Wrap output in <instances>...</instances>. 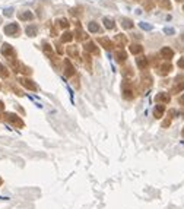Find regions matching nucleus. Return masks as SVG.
Listing matches in <instances>:
<instances>
[{"label": "nucleus", "mask_w": 184, "mask_h": 209, "mask_svg": "<svg viewBox=\"0 0 184 209\" xmlns=\"http://www.w3.org/2000/svg\"><path fill=\"white\" fill-rule=\"evenodd\" d=\"M18 25L16 23H10V25H6L4 26V32L7 35H16L18 34Z\"/></svg>", "instance_id": "nucleus-1"}, {"label": "nucleus", "mask_w": 184, "mask_h": 209, "mask_svg": "<svg viewBox=\"0 0 184 209\" xmlns=\"http://www.w3.org/2000/svg\"><path fill=\"white\" fill-rule=\"evenodd\" d=\"M161 54H162L165 59H171V57L174 56V51H172L169 47H164V48L161 50Z\"/></svg>", "instance_id": "nucleus-2"}, {"label": "nucleus", "mask_w": 184, "mask_h": 209, "mask_svg": "<svg viewBox=\"0 0 184 209\" xmlns=\"http://www.w3.org/2000/svg\"><path fill=\"white\" fill-rule=\"evenodd\" d=\"M164 105H156V108H155V111H153V114H155V117H162V114H164Z\"/></svg>", "instance_id": "nucleus-3"}, {"label": "nucleus", "mask_w": 184, "mask_h": 209, "mask_svg": "<svg viewBox=\"0 0 184 209\" xmlns=\"http://www.w3.org/2000/svg\"><path fill=\"white\" fill-rule=\"evenodd\" d=\"M156 101H162V103H168L169 101V97H168L167 94H159V95H156Z\"/></svg>", "instance_id": "nucleus-4"}, {"label": "nucleus", "mask_w": 184, "mask_h": 209, "mask_svg": "<svg viewBox=\"0 0 184 209\" xmlns=\"http://www.w3.org/2000/svg\"><path fill=\"white\" fill-rule=\"evenodd\" d=\"M104 25H105L108 29H113V28H114V22H113L110 18H104Z\"/></svg>", "instance_id": "nucleus-5"}, {"label": "nucleus", "mask_w": 184, "mask_h": 209, "mask_svg": "<svg viewBox=\"0 0 184 209\" xmlns=\"http://www.w3.org/2000/svg\"><path fill=\"white\" fill-rule=\"evenodd\" d=\"M100 25H97V23H95V22H91V23H89V31H91V32H100Z\"/></svg>", "instance_id": "nucleus-6"}, {"label": "nucleus", "mask_w": 184, "mask_h": 209, "mask_svg": "<svg viewBox=\"0 0 184 209\" xmlns=\"http://www.w3.org/2000/svg\"><path fill=\"white\" fill-rule=\"evenodd\" d=\"M86 50H88V51H92V53H98V48L95 47L94 43H88V44H86Z\"/></svg>", "instance_id": "nucleus-7"}, {"label": "nucleus", "mask_w": 184, "mask_h": 209, "mask_svg": "<svg viewBox=\"0 0 184 209\" xmlns=\"http://www.w3.org/2000/svg\"><path fill=\"white\" fill-rule=\"evenodd\" d=\"M32 13H31V12H25V13H21V15H19V18H21V19H22V21H28V19H32Z\"/></svg>", "instance_id": "nucleus-8"}, {"label": "nucleus", "mask_w": 184, "mask_h": 209, "mask_svg": "<svg viewBox=\"0 0 184 209\" xmlns=\"http://www.w3.org/2000/svg\"><path fill=\"white\" fill-rule=\"evenodd\" d=\"M148 65V60L145 59V57H140V59H137V66L139 67H145Z\"/></svg>", "instance_id": "nucleus-9"}, {"label": "nucleus", "mask_w": 184, "mask_h": 209, "mask_svg": "<svg viewBox=\"0 0 184 209\" xmlns=\"http://www.w3.org/2000/svg\"><path fill=\"white\" fill-rule=\"evenodd\" d=\"M130 51L133 53V54H137V53L142 51V47H140V45H137V44H133V45L130 47Z\"/></svg>", "instance_id": "nucleus-10"}, {"label": "nucleus", "mask_w": 184, "mask_h": 209, "mask_svg": "<svg viewBox=\"0 0 184 209\" xmlns=\"http://www.w3.org/2000/svg\"><path fill=\"white\" fill-rule=\"evenodd\" d=\"M1 53H3V54H6V56H7V54H10V53H12L10 45H9V44H4V45H3V48H1Z\"/></svg>", "instance_id": "nucleus-11"}, {"label": "nucleus", "mask_w": 184, "mask_h": 209, "mask_svg": "<svg viewBox=\"0 0 184 209\" xmlns=\"http://www.w3.org/2000/svg\"><path fill=\"white\" fill-rule=\"evenodd\" d=\"M26 34L34 37V35L37 34V28H35V26H28V28H26Z\"/></svg>", "instance_id": "nucleus-12"}, {"label": "nucleus", "mask_w": 184, "mask_h": 209, "mask_svg": "<svg viewBox=\"0 0 184 209\" xmlns=\"http://www.w3.org/2000/svg\"><path fill=\"white\" fill-rule=\"evenodd\" d=\"M139 26H140L142 29H145V31H151V29H152V26H151V25H148L146 22H140V23H139Z\"/></svg>", "instance_id": "nucleus-13"}, {"label": "nucleus", "mask_w": 184, "mask_h": 209, "mask_svg": "<svg viewBox=\"0 0 184 209\" xmlns=\"http://www.w3.org/2000/svg\"><path fill=\"white\" fill-rule=\"evenodd\" d=\"M169 70H171V65H164V66L161 67V73H162V75H167Z\"/></svg>", "instance_id": "nucleus-14"}, {"label": "nucleus", "mask_w": 184, "mask_h": 209, "mask_svg": "<svg viewBox=\"0 0 184 209\" xmlns=\"http://www.w3.org/2000/svg\"><path fill=\"white\" fill-rule=\"evenodd\" d=\"M121 22H123V26H124V28H132V26H133L132 21H129V19H123Z\"/></svg>", "instance_id": "nucleus-15"}, {"label": "nucleus", "mask_w": 184, "mask_h": 209, "mask_svg": "<svg viewBox=\"0 0 184 209\" xmlns=\"http://www.w3.org/2000/svg\"><path fill=\"white\" fill-rule=\"evenodd\" d=\"M116 57H118V60H120V62H123V60L126 59V53H124V51H117V53H116Z\"/></svg>", "instance_id": "nucleus-16"}, {"label": "nucleus", "mask_w": 184, "mask_h": 209, "mask_svg": "<svg viewBox=\"0 0 184 209\" xmlns=\"http://www.w3.org/2000/svg\"><path fill=\"white\" fill-rule=\"evenodd\" d=\"M66 73L67 75H69V76H70V75H73V67H72V65H70V63H69V62H66Z\"/></svg>", "instance_id": "nucleus-17"}, {"label": "nucleus", "mask_w": 184, "mask_h": 209, "mask_svg": "<svg viewBox=\"0 0 184 209\" xmlns=\"http://www.w3.org/2000/svg\"><path fill=\"white\" fill-rule=\"evenodd\" d=\"M29 82H31V81H22V84H23L26 88H29V89H35V85H34V84H29Z\"/></svg>", "instance_id": "nucleus-18"}, {"label": "nucleus", "mask_w": 184, "mask_h": 209, "mask_svg": "<svg viewBox=\"0 0 184 209\" xmlns=\"http://www.w3.org/2000/svg\"><path fill=\"white\" fill-rule=\"evenodd\" d=\"M70 40H72V34H70V32H66L65 37L62 38V41H63V43H67V41H70Z\"/></svg>", "instance_id": "nucleus-19"}, {"label": "nucleus", "mask_w": 184, "mask_h": 209, "mask_svg": "<svg viewBox=\"0 0 184 209\" xmlns=\"http://www.w3.org/2000/svg\"><path fill=\"white\" fill-rule=\"evenodd\" d=\"M159 3H161V6H164L165 9H169V7H171V4H169V1H167V0H161Z\"/></svg>", "instance_id": "nucleus-20"}, {"label": "nucleus", "mask_w": 184, "mask_h": 209, "mask_svg": "<svg viewBox=\"0 0 184 209\" xmlns=\"http://www.w3.org/2000/svg\"><path fill=\"white\" fill-rule=\"evenodd\" d=\"M164 32H165L167 35H172L174 32H175V31H174L172 28H165V29H164Z\"/></svg>", "instance_id": "nucleus-21"}, {"label": "nucleus", "mask_w": 184, "mask_h": 209, "mask_svg": "<svg viewBox=\"0 0 184 209\" xmlns=\"http://www.w3.org/2000/svg\"><path fill=\"white\" fill-rule=\"evenodd\" d=\"M101 43H102V44H105V45H107V48H110V47H111V43H110L107 38H105V40L102 38V40H101Z\"/></svg>", "instance_id": "nucleus-22"}, {"label": "nucleus", "mask_w": 184, "mask_h": 209, "mask_svg": "<svg viewBox=\"0 0 184 209\" xmlns=\"http://www.w3.org/2000/svg\"><path fill=\"white\" fill-rule=\"evenodd\" d=\"M0 73H1L3 76H7V72H6V69H4L3 65H0Z\"/></svg>", "instance_id": "nucleus-23"}, {"label": "nucleus", "mask_w": 184, "mask_h": 209, "mask_svg": "<svg viewBox=\"0 0 184 209\" xmlns=\"http://www.w3.org/2000/svg\"><path fill=\"white\" fill-rule=\"evenodd\" d=\"M12 12H13L12 9H6V10H4V15H6V16H10V15H12Z\"/></svg>", "instance_id": "nucleus-24"}, {"label": "nucleus", "mask_w": 184, "mask_h": 209, "mask_svg": "<svg viewBox=\"0 0 184 209\" xmlns=\"http://www.w3.org/2000/svg\"><path fill=\"white\" fill-rule=\"evenodd\" d=\"M178 66H180L181 69H184V59H180V60H178Z\"/></svg>", "instance_id": "nucleus-25"}, {"label": "nucleus", "mask_w": 184, "mask_h": 209, "mask_svg": "<svg viewBox=\"0 0 184 209\" xmlns=\"http://www.w3.org/2000/svg\"><path fill=\"white\" fill-rule=\"evenodd\" d=\"M60 22H62V23H60L62 26H67V21H66V19H62Z\"/></svg>", "instance_id": "nucleus-26"}, {"label": "nucleus", "mask_w": 184, "mask_h": 209, "mask_svg": "<svg viewBox=\"0 0 184 209\" xmlns=\"http://www.w3.org/2000/svg\"><path fill=\"white\" fill-rule=\"evenodd\" d=\"M180 103H181V104L184 105V95H183V97H181V98H180Z\"/></svg>", "instance_id": "nucleus-27"}, {"label": "nucleus", "mask_w": 184, "mask_h": 209, "mask_svg": "<svg viewBox=\"0 0 184 209\" xmlns=\"http://www.w3.org/2000/svg\"><path fill=\"white\" fill-rule=\"evenodd\" d=\"M178 1H183V0H178Z\"/></svg>", "instance_id": "nucleus-28"}, {"label": "nucleus", "mask_w": 184, "mask_h": 209, "mask_svg": "<svg viewBox=\"0 0 184 209\" xmlns=\"http://www.w3.org/2000/svg\"><path fill=\"white\" fill-rule=\"evenodd\" d=\"M183 40H184V35H183Z\"/></svg>", "instance_id": "nucleus-29"}, {"label": "nucleus", "mask_w": 184, "mask_h": 209, "mask_svg": "<svg viewBox=\"0 0 184 209\" xmlns=\"http://www.w3.org/2000/svg\"><path fill=\"white\" fill-rule=\"evenodd\" d=\"M183 135H184V130H183Z\"/></svg>", "instance_id": "nucleus-30"}]
</instances>
